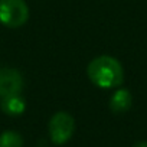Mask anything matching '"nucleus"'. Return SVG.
Instances as JSON below:
<instances>
[{
    "label": "nucleus",
    "mask_w": 147,
    "mask_h": 147,
    "mask_svg": "<svg viewBox=\"0 0 147 147\" xmlns=\"http://www.w3.org/2000/svg\"><path fill=\"white\" fill-rule=\"evenodd\" d=\"M2 111L7 115H20L25 113L26 110V101L20 94H15V95H9V97H3L2 102H0Z\"/></svg>",
    "instance_id": "6"
},
{
    "label": "nucleus",
    "mask_w": 147,
    "mask_h": 147,
    "mask_svg": "<svg viewBox=\"0 0 147 147\" xmlns=\"http://www.w3.org/2000/svg\"><path fill=\"white\" fill-rule=\"evenodd\" d=\"M29 19V7L25 0H0V23L16 29Z\"/></svg>",
    "instance_id": "2"
},
{
    "label": "nucleus",
    "mask_w": 147,
    "mask_h": 147,
    "mask_svg": "<svg viewBox=\"0 0 147 147\" xmlns=\"http://www.w3.org/2000/svg\"><path fill=\"white\" fill-rule=\"evenodd\" d=\"M131 104H133V97H131L130 91L125 88L117 90L110 98V110L114 114L127 113L131 108Z\"/></svg>",
    "instance_id": "5"
},
{
    "label": "nucleus",
    "mask_w": 147,
    "mask_h": 147,
    "mask_svg": "<svg viewBox=\"0 0 147 147\" xmlns=\"http://www.w3.org/2000/svg\"><path fill=\"white\" fill-rule=\"evenodd\" d=\"M51 141L56 146H62L71 140L74 131H75V121L74 117L65 111H58L52 115L48 125Z\"/></svg>",
    "instance_id": "3"
},
{
    "label": "nucleus",
    "mask_w": 147,
    "mask_h": 147,
    "mask_svg": "<svg viewBox=\"0 0 147 147\" xmlns=\"http://www.w3.org/2000/svg\"><path fill=\"white\" fill-rule=\"evenodd\" d=\"M90 81L98 88H117L124 81L123 65L110 55L97 56L87 68Z\"/></svg>",
    "instance_id": "1"
},
{
    "label": "nucleus",
    "mask_w": 147,
    "mask_h": 147,
    "mask_svg": "<svg viewBox=\"0 0 147 147\" xmlns=\"http://www.w3.org/2000/svg\"><path fill=\"white\" fill-rule=\"evenodd\" d=\"M0 147H23V137L15 130H6L0 134Z\"/></svg>",
    "instance_id": "7"
},
{
    "label": "nucleus",
    "mask_w": 147,
    "mask_h": 147,
    "mask_svg": "<svg viewBox=\"0 0 147 147\" xmlns=\"http://www.w3.org/2000/svg\"><path fill=\"white\" fill-rule=\"evenodd\" d=\"M23 87L22 75L12 68L0 69V97H9L15 94H20Z\"/></svg>",
    "instance_id": "4"
},
{
    "label": "nucleus",
    "mask_w": 147,
    "mask_h": 147,
    "mask_svg": "<svg viewBox=\"0 0 147 147\" xmlns=\"http://www.w3.org/2000/svg\"><path fill=\"white\" fill-rule=\"evenodd\" d=\"M133 147H147V141H146V140H143V141H137Z\"/></svg>",
    "instance_id": "8"
}]
</instances>
